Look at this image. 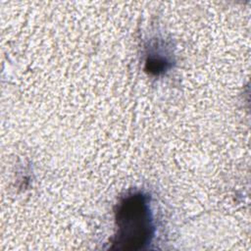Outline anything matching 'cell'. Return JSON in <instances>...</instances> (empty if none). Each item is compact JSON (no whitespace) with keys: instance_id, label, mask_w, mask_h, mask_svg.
Here are the masks:
<instances>
[{"instance_id":"cell-1","label":"cell","mask_w":251,"mask_h":251,"mask_svg":"<svg viewBox=\"0 0 251 251\" xmlns=\"http://www.w3.org/2000/svg\"><path fill=\"white\" fill-rule=\"evenodd\" d=\"M116 231L111 249L137 251L145 249L155 234L150 197L135 190L123 196L115 207Z\"/></svg>"}]
</instances>
